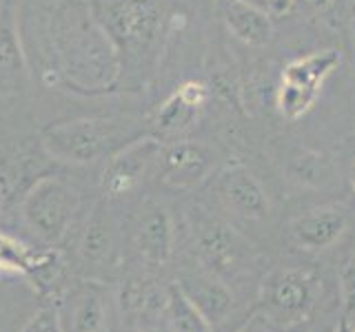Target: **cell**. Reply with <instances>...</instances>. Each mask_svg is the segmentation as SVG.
<instances>
[{
    "label": "cell",
    "instance_id": "d6986e66",
    "mask_svg": "<svg viewBox=\"0 0 355 332\" xmlns=\"http://www.w3.org/2000/svg\"><path fill=\"white\" fill-rule=\"evenodd\" d=\"M222 18H225L233 36L247 44H253V47L266 44L273 36L271 16L242 3V0H222Z\"/></svg>",
    "mask_w": 355,
    "mask_h": 332
},
{
    "label": "cell",
    "instance_id": "9c48e42d",
    "mask_svg": "<svg viewBox=\"0 0 355 332\" xmlns=\"http://www.w3.org/2000/svg\"><path fill=\"white\" fill-rule=\"evenodd\" d=\"M214 191L225 210L236 217L264 219L269 215V202H266L264 188L253 177V173L240 164L229 166L218 175Z\"/></svg>",
    "mask_w": 355,
    "mask_h": 332
},
{
    "label": "cell",
    "instance_id": "cb8c5ba5",
    "mask_svg": "<svg viewBox=\"0 0 355 332\" xmlns=\"http://www.w3.org/2000/svg\"><path fill=\"white\" fill-rule=\"evenodd\" d=\"M242 3L264 11L266 16H282L293 7V0H242Z\"/></svg>",
    "mask_w": 355,
    "mask_h": 332
},
{
    "label": "cell",
    "instance_id": "603a6c76",
    "mask_svg": "<svg viewBox=\"0 0 355 332\" xmlns=\"http://www.w3.org/2000/svg\"><path fill=\"white\" fill-rule=\"evenodd\" d=\"M178 93H180L189 104L196 107V109H202L207 104V100H209V89L202 84V82H184L180 89H178Z\"/></svg>",
    "mask_w": 355,
    "mask_h": 332
},
{
    "label": "cell",
    "instance_id": "ffe728a7",
    "mask_svg": "<svg viewBox=\"0 0 355 332\" xmlns=\"http://www.w3.org/2000/svg\"><path fill=\"white\" fill-rule=\"evenodd\" d=\"M164 324L169 332H216L205 315L189 302L180 286H169V304H166Z\"/></svg>",
    "mask_w": 355,
    "mask_h": 332
},
{
    "label": "cell",
    "instance_id": "ba28073f",
    "mask_svg": "<svg viewBox=\"0 0 355 332\" xmlns=\"http://www.w3.org/2000/svg\"><path fill=\"white\" fill-rule=\"evenodd\" d=\"M158 151L160 142L136 140L111 155L103 171V180H100L105 197L116 199L122 195H129L153 171V162Z\"/></svg>",
    "mask_w": 355,
    "mask_h": 332
},
{
    "label": "cell",
    "instance_id": "5bb4252c",
    "mask_svg": "<svg viewBox=\"0 0 355 332\" xmlns=\"http://www.w3.org/2000/svg\"><path fill=\"white\" fill-rule=\"evenodd\" d=\"M118 304L122 317H129L142 328L155 326L158 321H164L166 304H169V286L133 277L122 284Z\"/></svg>",
    "mask_w": 355,
    "mask_h": 332
},
{
    "label": "cell",
    "instance_id": "3957f363",
    "mask_svg": "<svg viewBox=\"0 0 355 332\" xmlns=\"http://www.w3.org/2000/svg\"><path fill=\"white\" fill-rule=\"evenodd\" d=\"M78 208V197L62 180L44 175L25 193L22 219L40 241L55 246L69 230Z\"/></svg>",
    "mask_w": 355,
    "mask_h": 332
},
{
    "label": "cell",
    "instance_id": "f1b7e54d",
    "mask_svg": "<svg viewBox=\"0 0 355 332\" xmlns=\"http://www.w3.org/2000/svg\"><path fill=\"white\" fill-rule=\"evenodd\" d=\"M351 186H353V191H355V164H353V171H351Z\"/></svg>",
    "mask_w": 355,
    "mask_h": 332
},
{
    "label": "cell",
    "instance_id": "8992f818",
    "mask_svg": "<svg viewBox=\"0 0 355 332\" xmlns=\"http://www.w3.org/2000/svg\"><path fill=\"white\" fill-rule=\"evenodd\" d=\"M216 153L211 147L193 140H178L171 144H160V151L153 162V177L162 186L193 188L214 171Z\"/></svg>",
    "mask_w": 355,
    "mask_h": 332
},
{
    "label": "cell",
    "instance_id": "9a60e30c",
    "mask_svg": "<svg viewBox=\"0 0 355 332\" xmlns=\"http://www.w3.org/2000/svg\"><path fill=\"white\" fill-rule=\"evenodd\" d=\"M347 221L344 208H315L293 221L291 235L297 246L306 250H324L342 237V232L347 230Z\"/></svg>",
    "mask_w": 355,
    "mask_h": 332
},
{
    "label": "cell",
    "instance_id": "7a4b0ae2",
    "mask_svg": "<svg viewBox=\"0 0 355 332\" xmlns=\"http://www.w3.org/2000/svg\"><path fill=\"white\" fill-rule=\"evenodd\" d=\"M320 297V282L311 270L282 268L262 284L260 315L271 326H295L313 315Z\"/></svg>",
    "mask_w": 355,
    "mask_h": 332
},
{
    "label": "cell",
    "instance_id": "44dd1931",
    "mask_svg": "<svg viewBox=\"0 0 355 332\" xmlns=\"http://www.w3.org/2000/svg\"><path fill=\"white\" fill-rule=\"evenodd\" d=\"M200 113V109L191 107L180 93H173L166 102L160 107L158 118H155V124H158L160 131L164 133H178L187 127H191L196 118Z\"/></svg>",
    "mask_w": 355,
    "mask_h": 332
},
{
    "label": "cell",
    "instance_id": "52a82bcc",
    "mask_svg": "<svg viewBox=\"0 0 355 332\" xmlns=\"http://www.w3.org/2000/svg\"><path fill=\"white\" fill-rule=\"evenodd\" d=\"M193 246L196 257L207 266L211 275H225L236 270L249 252V243L227 221L209 215L196 217Z\"/></svg>",
    "mask_w": 355,
    "mask_h": 332
},
{
    "label": "cell",
    "instance_id": "5b68a950",
    "mask_svg": "<svg viewBox=\"0 0 355 332\" xmlns=\"http://www.w3.org/2000/svg\"><path fill=\"white\" fill-rule=\"evenodd\" d=\"M340 60V51L324 49L288 62L282 71V86L277 91V107L282 113L291 120L304 116L318 100L322 82L333 73Z\"/></svg>",
    "mask_w": 355,
    "mask_h": 332
},
{
    "label": "cell",
    "instance_id": "7c38bea8",
    "mask_svg": "<svg viewBox=\"0 0 355 332\" xmlns=\"http://www.w3.org/2000/svg\"><path fill=\"white\" fill-rule=\"evenodd\" d=\"M62 332H109V295L98 282H83L67 299Z\"/></svg>",
    "mask_w": 355,
    "mask_h": 332
},
{
    "label": "cell",
    "instance_id": "4316f807",
    "mask_svg": "<svg viewBox=\"0 0 355 332\" xmlns=\"http://www.w3.org/2000/svg\"><path fill=\"white\" fill-rule=\"evenodd\" d=\"M304 3L309 5V7H313V9H318V11H322V9H327L333 0H304Z\"/></svg>",
    "mask_w": 355,
    "mask_h": 332
},
{
    "label": "cell",
    "instance_id": "2e32d148",
    "mask_svg": "<svg viewBox=\"0 0 355 332\" xmlns=\"http://www.w3.org/2000/svg\"><path fill=\"white\" fill-rule=\"evenodd\" d=\"M25 55H22L14 7H0V93L16 95L25 89Z\"/></svg>",
    "mask_w": 355,
    "mask_h": 332
},
{
    "label": "cell",
    "instance_id": "ac0fdd59",
    "mask_svg": "<svg viewBox=\"0 0 355 332\" xmlns=\"http://www.w3.org/2000/svg\"><path fill=\"white\" fill-rule=\"evenodd\" d=\"M175 284L180 286V290L187 295L189 302L205 315V319L214 326V330L229 317L233 304H236L231 290L216 279V275H189Z\"/></svg>",
    "mask_w": 355,
    "mask_h": 332
},
{
    "label": "cell",
    "instance_id": "83f0119b",
    "mask_svg": "<svg viewBox=\"0 0 355 332\" xmlns=\"http://www.w3.org/2000/svg\"><path fill=\"white\" fill-rule=\"evenodd\" d=\"M349 321H351V326L355 328V304L351 306V315H349Z\"/></svg>",
    "mask_w": 355,
    "mask_h": 332
},
{
    "label": "cell",
    "instance_id": "8fae6325",
    "mask_svg": "<svg viewBox=\"0 0 355 332\" xmlns=\"http://www.w3.org/2000/svg\"><path fill=\"white\" fill-rule=\"evenodd\" d=\"M107 22L111 36H120L127 44L144 47L160 27L158 0H116L107 9Z\"/></svg>",
    "mask_w": 355,
    "mask_h": 332
},
{
    "label": "cell",
    "instance_id": "7402d4cb",
    "mask_svg": "<svg viewBox=\"0 0 355 332\" xmlns=\"http://www.w3.org/2000/svg\"><path fill=\"white\" fill-rule=\"evenodd\" d=\"M20 332H62L60 313L55 308H42L27 321Z\"/></svg>",
    "mask_w": 355,
    "mask_h": 332
},
{
    "label": "cell",
    "instance_id": "4fadbf2b",
    "mask_svg": "<svg viewBox=\"0 0 355 332\" xmlns=\"http://www.w3.org/2000/svg\"><path fill=\"white\" fill-rule=\"evenodd\" d=\"M0 273H18L33 282V286L47 288L58 273V255L33 250L16 237L0 232Z\"/></svg>",
    "mask_w": 355,
    "mask_h": 332
},
{
    "label": "cell",
    "instance_id": "e0dca14e",
    "mask_svg": "<svg viewBox=\"0 0 355 332\" xmlns=\"http://www.w3.org/2000/svg\"><path fill=\"white\" fill-rule=\"evenodd\" d=\"M133 241L140 257L149 264L169 261L173 252V226L166 210L160 206H151L140 215L133 228Z\"/></svg>",
    "mask_w": 355,
    "mask_h": 332
},
{
    "label": "cell",
    "instance_id": "30bf717a",
    "mask_svg": "<svg viewBox=\"0 0 355 332\" xmlns=\"http://www.w3.org/2000/svg\"><path fill=\"white\" fill-rule=\"evenodd\" d=\"M78 255L92 275H107L118 259V226L105 202H98L89 215L78 243Z\"/></svg>",
    "mask_w": 355,
    "mask_h": 332
},
{
    "label": "cell",
    "instance_id": "6da1fadb",
    "mask_svg": "<svg viewBox=\"0 0 355 332\" xmlns=\"http://www.w3.org/2000/svg\"><path fill=\"white\" fill-rule=\"evenodd\" d=\"M53 44L62 73L78 86L100 89L118 75L114 42L92 20L85 0H58L53 14Z\"/></svg>",
    "mask_w": 355,
    "mask_h": 332
},
{
    "label": "cell",
    "instance_id": "277c9868",
    "mask_svg": "<svg viewBox=\"0 0 355 332\" xmlns=\"http://www.w3.org/2000/svg\"><path fill=\"white\" fill-rule=\"evenodd\" d=\"M118 129L107 120H71L51 124L42 133V147L49 158L69 164L103 160L116 149Z\"/></svg>",
    "mask_w": 355,
    "mask_h": 332
},
{
    "label": "cell",
    "instance_id": "f546056e",
    "mask_svg": "<svg viewBox=\"0 0 355 332\" xmlns=\"http://www.w3.org/2000/svg\"><path fill=\"white\" fill-rule=\"evenodd\" d=\"M0 206H3V202H0Z\"/></svg>",
    "mask_w": 355,
    "mask_h": 332
},
{
    "label": "cell",
    "instance_id": "d4e9b609",
    "mask_svg": "<svg viewBox=\"0 0 355 332\" xmlns=\"http://www.w3.org/2000/svg\"><path fill=\"white\" fill-rule=\"evenodd\" d=\"M236 332H273V328L262 315H253L251 319L244 321Z\"/></svg>",
    "mask_w": 355,
    "mask_h": 332
},
{
    "label": "cell",
    "instance_id": "484cf974",
    "mask_svg": "<svg viewBox=\"0 0 355 332\" xmlns=\"http://www.w3.org/2000/svg\"><path fill=\"white\" fill-rule=\"evenodd\" d=\"M333 332H355V328L351 326L349 317H342V319L338 321V326H336V330H333Z\"/></svg>",
    "mask_w": 355,
    "mask_h": 332
}]
</instances>
